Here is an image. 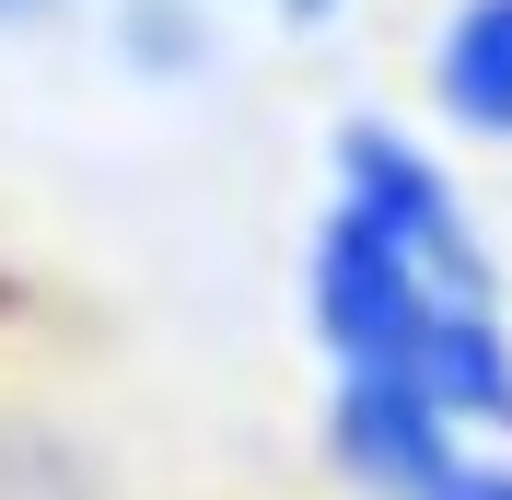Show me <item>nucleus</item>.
Returning a JSON list of instances; mask_svg holds the SVG:
<instances>
[{
  "mask_svg": "<svg viewBox=\"0 0 512 500\" xmlns=\"http://www.w3.org/2000/svg\"><path fill=\"white\" fill-rule=\"evenodd\" d=\"M338 198H350L373 233H396V245H408L443 291H466V303H501V280H489V256H478V233H466V210H454V187L408 152V140L350 128V140H338Z\"/></svg>",
  "mask_w": 512,
  "mask_h": 500,
  "instance_id": "f03ea898",
  "label": "nucleus"
},
{
  "mask_svg": "<svg viewBox=\"0 0 512 500\" xmlns=\"http://www.w3.org/2000/svg\"><path fill=\"white\" fill-rule=\"evenodd\" d=\"M24 12H47V0H0V24H24Z\"/></svg>",
  "mask_w": 512,
  "mask_h": 500,
  "instance_id": "20e7f679",
  "label": "nucleus"
},
{
  "mask_svg": "<svg viewBox=\"0 0 512 500\" xmlns=\"http://www.w3.org/2000/svg\"><path fill=\"white\" fill-rule=\"evenodd\" d=\"M291 12H326V0H291Z\"/></svg>",
  "mask_w": 512,
  "mask_h": 500,
  "instance_id": "39448f33",
  "label": "nucleus"
},
{
  "mask_svg": "<svg viewBox=\"0 0 512 500\" xmlns=\"http://www.w3.org/2000/svg\"><path fill=\"white\" fill-rule=\"evenodd\" d=\"M326 442H338V466L373 500H512V466H489L466 442V419L431 407L419 384H396V373H338Z\"/></svg>",
  "mask_w": 512,
  "mask_h": 500,
  "instance_id": "f257e3e1",
  "label": "nucleus"
},
{
  "mask_svg": "<svg viewBox=\"0 0 512 500\" xmlns=\"http://www.w3.org/2000/svg\"><path fill=\"white\" fill-rule=\"evenodd\" d=\"M431 94L454 128L512 140V0H466L443 24V59H431Z\"/></svg>",
  "mask_w": 512,
  "mask_h": 500,
  "instance_id": "7ed1b4c3",
  "label": "nucleus"
}]
</instances>
